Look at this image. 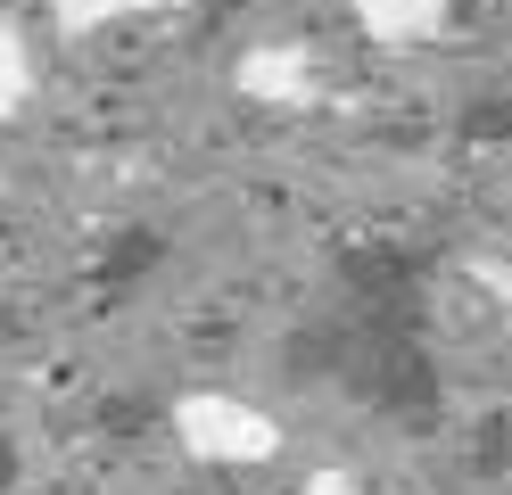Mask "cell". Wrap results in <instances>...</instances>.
<instances>
[{"mask_svg": "<svg viewBox=\"0 0 512 495\" xmlns=\"http://www.w3.org/2000/svg\"><path fill=\"white\" fill-rule=\"evenodd\" d=\"M314 372L347 380L380 413H430L438 405V363L422 330V256L413 248H356L331 281V306L298 339Z\"/></svg>", "mask_w": 512, "mask_h": 495, "instance_id": "1", "label": "cell"}, {"mask_svg": "<svg viewBox=\"0 0 512 495\" xmlns=\"http://www.w3.org/2000/svg\"><path fill=\"white\" fill-rule=\"evenodd\" d=\"M25 83H34V58H25V42H17L9 25H0V116H9L17 99H25Z\"/></svg>", "mask_w": 512, "mask_h": 495, "instance_id": "2", "label": "cell"}]
</instances>
